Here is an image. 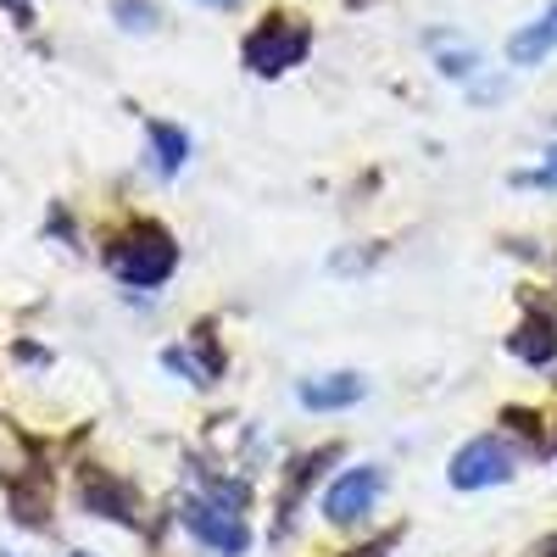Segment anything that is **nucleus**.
Listing matches in <instances>:
<instances>
[{
  "label": "nucleus",
  "instance_id": "nucleus-1",
  "mask_svg": "<svg viewBox=\"0 0 557 557\" xmlns=\"http://www.w3.org/2000/svg\"><path fill=\"white\" fill-rule=\"evenodd\" d=\"M107 262H112V273L123 278V285L157 290V285H168L173 268H178V246H173V235L162 223H134V228H123V235L107 246Z\"/></svg>",
  "mask_w": 557,
  "mask_h": 557
},
{
  "label": "nucleus",
  "instance_id": "nucleus-2",
  "mask_svg": "<svg viewBox=\"0 0 557 557\" xmlns=\"http://www.w3.org/2000/svg\"><path fill=\"white\" fill-rule=\"evenodd\" d=\"M307 51H312V28L301 17H290V12H273V17H262L246 34V67L257 78H278V73L301 67Z\"/></svg>",
  "mask_w": 557,
  "mask_h": 557
},
{
  "label": "nucleus",
  "instance_id": "nucleus-3",
  "mask_svg": "<svg viewBox=\"0 0 557 557\" xmlns=\"http://www.w3.org/2000/svg\"><path fill=\"white\" fill-rule=\"evenodd\" d=\"M178 524L190 530V541L207 546L212 557H246V552H251V524H246V513H235V507H218V502H207V496H184Z\"/></svg>",
  "mask_w": 557,
  "mask_h": 557
},
{
  "label": "nucleus",
  "instance_id": "nucleus-4",
  "mask_svg": "<svg viewBox=\"0 0 557 557\" xmlns=\"http://www.w3.org/2000/svg\"><path fill=\"white\" fill-rule=\"evenodd\" d=\"M380 496H385V469L380 462H357V469L335 474V485L323 491V519L335 530H357L380 507Z\"/></svg>",
  "mask_w": 557,
  "mask_h": 557
},
{
  "label": "nucleus",
  "instance_id": "nucleus-5",
  "mask_svg": "<svg viewBox=\"0 0 557 557\" xmlns=\"http://www.w3.org/2000/svg\"><path fill=\"white\" fill-rule=\"evenodd\" d=\"M446 480H451V491H491L502 480H513V451H507V441H496V435H480L451 457Z\"/></svg>",
  "mask_w": 557,
  "mask_h": 557
},
{
  "label": "nucleus",
  "instance_id": "nucleus-6",
  "mask_svg": "<svg viewBox=\"0 0 557 557\" xmlns=\"http://www.w3.org/2000/svg\"><path fill=\"white\" fill-rule=\"evenodd\" d=\"M335 457H341V446H323V451H307V457H296L285 469V491H278V513H273V541H285L296 530V513H301L307 491L318 485V474L330 469Z\"/></svg>",
  "mask_w": 557,
  "mask_h": 557
},
{
  "label": "nucleus",
  "instance_id": "nucleus-7",
  "mask_svg": "<svg viewBox=\"0 0 557 557\" xmlns=\"http://www.w3.org/2000/svg\"><path fill=\"white\" fill-rule=\"evenodd\" d=\"M162 362L173 368L178 380H190V385H201V391L223 380V351H218V341H212L207 323L190 335V346H168V351H162Z\"/></svg>",
  "mask_w": 557,
  "mask_h": 557
},
{
  "label": "nucleus",
  "instance_id": "nucleus-8",
  "mask_svg": "<svg viewBox=\"0 0 557 557\" xmlns=\"http://www.w3.org/2000/svg\"><path fill=\"white\" fill-rule=\"evenodd\" d=\"M78 496H84V507L89 513H101V519H117V524H134L139 513H134V491L117 480V474H107V469H84V485H78Z\"/></svg>",
  "mask_w": 557,
  "mask_h": 557
},
{
  "label": "nucleus",
  "instance_id": "nucleus-9",
  "mask_svg": "<svg viewBox=\"0 0 557 557\" xmlns=\"http://www.w3.org/2000/svg\"><path fill=\"white\" fill-rule=\"evenodd\" d=\"M301 407L307 412H341V407H357L368 396V380L351 374V368H341V374H323V380H301Z\"/></svg>",
  "mask_w": 557,
  "mask_h": 557
},
{
  "label": "nucleus",
  "instance_id": "nucleus-10",
  "mask_svg": "<svg viewBox=\"0 0 557 557\" xmlns=\"http://www.w3.org/2000/svg\"><path fill=\"white\" fill-rule=\"evenodd\" d=\"M552 51H557V0L535 23H524L513 39H507V62H513V67H541Z\"/></svg>",
  "mask_w": 557,
  "mask_h": 557
},
{
  "label": "nucleus",
  "instance_id": "nucleus-11",
  "mask_svg": "<svg viewBox=\"0 0 557 557\" xmlns=\"http://www.w3.org/2000/svg\"><path fill=\"white\" fill-rule=\"evenodd\" d=\"M146 139H151V168H157L162 178H173V173L184 168V157H190V134L173 128V123H162V117L146 123Z\"/></svg>",
  "mask_w": 557,
  "mask_h": 557
},
{
  "label": "nucleus",
  "instance_id": "nucleus-12",
  "mask_svg": "<svg viewBox=\"0 0 557 557\" xmlns=\"http://www.w3.org/2000/svg\"><path fill=\"white\" fill-rule=\"evenodd\" d=\"M507 346H513V357H519V362L546 368V362L557 357V323H552L546 312H541V318H524V323H519V335L507 341Z\"/></svg>",
  "mask_w": 557,
  "mask_h": 557
},
{
  "label": "nucleus",
  "instance_id": "nucleus-13",
  "mask_svg": "<svg viewBox=\"0 0 557 557\" xmlns=\"http://www.w3.org/2000/svg\"><path fill=\"white\" fill-rule=\"evenodd\" d=\"M117 23L123 28H134V34H146V28H157V7H151V0H117Z\"/></svg>",
  "mask_w": 557,
  "mask_h": 557
},
{
  "label": "nucleus",
  "instance_id": "nucleus-14",
  "mask_svg": "<svg viewBox=\"0 0 557 557\" xmlns=\"http://www.w3.org/2000/svg\"><path fill=\"white\" fill-rule=\"evenodd\" d=\"M519 184H535V190H557V146L546 151V162L535 168V173H524Z\"/></svg>",
  "mask_w": 557,
  "mask_h": 557
},
{
  "label": "nucleus",
  "instance_id": "nucleus-15",
  "mask_svg": "<svg viewBox=\"0 0 557 557\" xmlns=\"http://www.w3.org/2000/svg\"><path fill=\"white\" fill-rule=\"evenodd\" d=\"M441 73H446V78H469V73H474V51H446V57H441Z\"/></svg>",
  "mask_w": 557,
  "mask_h": 557
},
{
  "label": "nucleus",
  "instance_id": "nucleus-16",
  "mask_svg": "<svg viewBox=\"0 0 557 557\" xmlns=\"http://www.w3.org/2000/svg\"><path fill=\"white\" fill-rule=\"evenodd\" d=\"M530 557H557V535H546V541H535V546H530Z\"/></svg>",
  "mask_w": 557,
  "mask_h": 557
},
{
  "label": "nucleus",
  "instance_id": "nucleus-17",
  "mask_svg": "<svg viewBox=\"0 0 557 557\" xmlns=\"http://www.w3.org/2000/svg\"><path fill=\"white\" fill-rule=\"evenodd\" d=\"M385 546H391V535H385V541H374V546H362V552H346V557H380Z\"/></svg>",
  "mask_w": 557,
  "mask_h": 557
},
{
  "label": "nucleus",
  "instance_id": "nucleus-18",
  "mask_svg": "<svg viewBox=\"0 0 557 557\" xmlns=\"http://www.w3.org/2000/svg\"><path fill=\"white\" fill-rule=\"evenodd\" d=\"M207 7H235V0H207Z\"/></svg>",
  "mask_w": 557,
  "mask_h": 557
},
{
  "label": "nucleus",
  "instance_id": "nucleus-19",
  "mask_svg": "<svg viewBox=\"0 0 557 557\" xmlns=\"http://www.w3.org/2000/svg\"><path fill=\"white\" fill-rule=\"evenodd\" d=\"M73 557H89V552H73Z\"/></svg>",
  "mask_w": 557,
  "mask_h": 557
}]
</instances>
